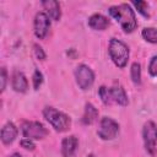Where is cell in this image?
<instances>
[{"label": "cell", "instance_id": "cell-18", "mask_svg": "<svg viewBox=\"0 0 157 157\" xmlns=\"http://www.w3.org/2000/svg\"><path fill=\"white\" fill-rule=\"evenodd\" d=\"M98 94L104 104H109L112 102V96H110V88H107L105 86H101L98 90Z\"/></svg>", "mask_w": 157, "mask_h": 157}, {"label": "cell", "instance_id": "cell-12", "mask_svg": "<svg viewBox=\"0 0 157 157\" xmlns=\"http://www.w3.org/2000/svg\"><path fill=\"white\" fill-rule=\"evenodd\" d=\"M12 88L16 92H26L28 88V81L23 72L15 71L12 75Z\"/></svg>", "mask_w": 157, "mask_h": 157}, {"label": "cell", "instance_id": "cell-7", "mask_svg": "<svg viewBox=\"0 0 157 157\" xmlns=\"http://www.w3.org/2000/svg\"><path fill=\"white\" fill-rule=\"evenodd\" d=\"M75 77L78 87L81 90H87L93 85L94 81V74L91 67H88L85 64H81L75 70Z\"/></svg>", "mask_w": 157, "mask_h": 157}, {"label": "cell", "instance_id": "cell-21", "mask_svg": "<svg viewBox=\"0 0 157 157\" xmlns=\"http://www.w3.org/2000/svg\"><path fill=\"white\" fill-rule=\"evenodd\" d=\"M148 72L151 76H157V55H155L148 64Z\"/></svg>", "mask_w": 157, "mask_h": 157}, {"label": "cell", "instance_id": "cell-14", "mask_svg": "<svg viewBox=\"0 0 157 157\" xmlns=\"http://www.w3.org/2000/svg\"><path fill=\"white\" fill-rule=\"evenodd\" d=\"M110 96H112V101L117 102L120 105H128V96L125 93V90L123 88V86L120 85H114L110 88Z\"/></svg>", "mask_w": 157, "mask_h": 157}, {"label": "cell", "instance_id": "cell-6", "mask_svg": "<svg viewBox=\"0 0 157 157\" xmlns=\"http://www.w3.org/2000/svg\"><path fill=\"white\" fill-rule=\"evenodd\" d=\"M119 132V124L108 117H103L99 121V128H98V136L102 140H113Z\"/></svg>", "mask_w": 157, "mask_h": 157}, {"label": "cell", "instance_id": "cell-15", "mask_svg": "<svg viewBox=\"0 0 157 157\" xmlns=\"http://www.w3.org/2000/svg\"><path fill=\"white\" fill-rule=\"evenodd\" d=\"M97 118H98V110H97V108L92 103H86V105H85V113H83V117H82V123L86 124V125H88V124H92Z\"/></svg>", "mask_w": 157, "mask_h": 157}, {"label": "cell", "instance_id": "cell-19", "mask_svg": "<svg viewBox=\"0 0 157 157\" xmlns=\"http://www.w3.org/2000/svg\"><path fill=\"white\" fill-rule=\"evenodd\" d=\"M32 81H33V87H34V90H38L39 86H40L42 82H43V75H42V72H40L39 70H36V71H34L33 77H32Z\"/></svg>", "mask_w": 157, "mask_h": 157}, {"label": "cell", "instance_id": "cell-4", "mask_svg": "<svg viewBox=\"0 0 157 157\" xmlns=\"http://www.w3.org/2000/svg\"><path fill=\"white\" fill-rule=\"evenodd\" d=\"M23 137L29 140H42L48 135L47 128L39 121H25L21 126Z\"/></svg>", "mask_w": 157, "mask_h": 157}, {"label": "cell", "instance_id": "cell-1", "mask_svg": "<svg viewBox=\"0 0 157 157\" xmlns=\"http://www.w3.org/2000/svg\"><path fill=\"white\" fill-rule=\"evenodd\" d=\"M109 15L119 22L120 27L123 28L124 32L131 33L136 27H137V21L135 17V12L131 9L130 5L128 4H120L117 6L109 7Z\"/></svg>", "mask_w": 157, "mask_h": 157}, {"label": "cell", "instance_id": "cell-11", "mask_svg": "<svg viewBox=\"0 0 157 157\" xmlns=\"http://www.w3.org/2000/svg\"><path fill=\"white\" fill-rule=\"evenodd\" d=\"M88 26L94 31H104L109 26V20L101 13H94L88 18Z\"/></svg>", "mask_w": 157, "mask_h": 157}, {"label": "cell", "instance_id": "cell-8", "mask_svg": "<svg viewBox=\"0 0 157 157\" xmlns=\"http://www.w3.org/2000/svg\"><path fill=\"white\" fill-rule=\"evenodd\" d=\"M50 27L49 16L45 12H38L34 17V34L37 38L43 39Z\"/></svg>", "mask_w": 157, "mask_h": 157}, {"label": "cell", "instance_id": "cell-23", "mask_svg": "<svg viewBox=\"0 0 157 157\" xmlns=\"http://www.w3.org/2000/svg\"><path fill=\"white\" fill-rule=\"evenodd\" d=\"M34 53H36V56H37L38 59H40V60H43V59L45 58V54H44L42 47H39L38 44H34Z\"/></svg>", "mask_w": 157, "mask_h": 157}, {"label": "cell", "instance_id": "cell-10", "mask_svg": "<svg viewBox=\"0 0 157 157\" xmlns=\"http://www.w3.org/2000/svg\"><path fill=\"white\" fill-rule=\"evenodd\" d=\"M17 136V128L13 123L7 121L1 129V141L5 145H10Z\"/></svg>", "mask_w": 157, "mask_h": 157}, {"label": "cell", "instance_id": "cell-22", "mask_svg": "<svg viewBox=\"0 0 157 157\" xmlns=\"http://www.w3.org/2000/svg\"><path fill=\"white\" fill-rule=\"evenodd\" d=\"M21 146L23 147V148H26V150H34V142L32 141V140H29V139H23V140H21Z\"/></svg>", "mask_w": 157, "mask_h": 157}, {"label": "cell", "instance_id": "cell-24", "mask_svg": "<svg viewBox=\"0 0 157 157\" xmlns=\"http://www.w3.org/2000/svg\"><path fill=\"white\" fill-rule=\"evenodd\" d=\"M6 78H7L6 70H5V67H1V76H0V80H1V92H4V90L6 87Z\"/></svg>", "mask_w": 157, "mask_h": 157}, {"label": "cell", "instance_id": "cell-3", "mask_svg": "<svg viewBox=\"0 0 157 157\" xmlns=\"http://www.w3.org/2000/svg\"><path fill=\"white\" fill-rule=\"evenodd\" d=\"M108 50H109V55H110V59L113 60V63L118 67H125V65L128 64V60H129L128 45L117 38H112L109 42Z\"/></svg>", "mask_w": 157, "mask_h": 157}, {"label": "cell", "instance_id": "cell-13", "mask_svg": "<svg viewBox=\"0 0 157 157\" xmlns=\"http://www.w3.org/2000/svg\"><path fill=\"white\" fill-rule=\"evenodd\" d=\"M43 7L47 10V15L49 16V18L54 20V21H58L61 16V11H60V5L58 1H54V0H47V1H43L42 2Z\"/></svg>", "mask_w": 157, "mask_h": 157}, {"label": "cell", "instance_id": "cell-16", "mask_svg": "<svg viewBox=\"0 0 157 157\" xmlns=\"http://www.w3.org/2000/svg\"><path fill=\"white\" fill-rule=\"evenodd\" d=\"M141 34L145 40L150 43H157V28H152V27L144 28Z\"/></svg>", "mask_w": 157, "mask_h": 157}, {"label": "cell", "instance_id": "cell-5", "mask_svg": "<svg viewBox=\"0 0 157 157\" xmlns=\"http://www.w3.org/2000/svg\"><path fill=\"white\" fill-rule=\"evenodd\" d=\"M145 148L150 155H155L157 146V125L153 121H146L142 129Z\"/></svg>", "mask_w": 157, "mask_h": 157}, {"label": "cell", "instance_id": "cell-25", "mask_svg": "<svg viewBox=\"0 0 157 157\" xmlns=\"http://www.w3.org/2000/svg\"><path fill=\"white\" fill-rule=\"evenodd\" d=\"M10 157H22V156H21L20 153H13V155H11Z\"/></svg>", "mask_w": 157, "mask_h": 157}, {"label": "cell", "instance_id": "cell-9", "mask_svg": "<svg viewBox=\"0 0 157 157\" xmlns=\"http://www.w3.org/2000/svg\"><path fill=\"white\" fill-rule=\"evenodd\" d=\"M78 146V140L74 135L67 136L61 142V153L63 157H76V150Z\"/></svg>", "mask_w": 157, "mask_h": 157}, {"label": "cell", "instance_id": "cell-17", "mask_svg": "<svg viewBox=\"0 0 157 157\" xmlns=\"http://www.w3.org/2000/svg\"><path fill=\"white\" fill-rule=\"evenodd\" d=\"M130 75H131V80L135 85H139L141 82V66H140V64L134 63L131 65Z\"/></svg>", "mask_w": 157, "mask_h": 157}, {"label": "cell", "instance_id": "cell-2", "mask_svg": "<svg viewBox=\"0 0 157 157\" xmlns=\"http://www.w3.org/2000/svg\"><path fill=\"white\" fill-rule=\"evenodd\" d=\"M43 115L47 121H49V124L59 132L66 131L67 129H70L71 125V119L69 115H66L65 113L53 108V107H45L43 110Z\"/></svg>", "mask_w": 157, "mask_h": 157}, {"label": "cell", "instance_id": "cell-20", "mask_svg": "<svg viewBox=\"0 0 157 157\" xmlns=\"http://www.w3.org/2000/svg\"><path fill=\"white\" fill-rule=\"evenodd\" d=\"M132 5L136 6L137 11H139L141 15H144V16H146V17L148 16V13H147V4H146L145 1H134Z\"/></svg>", "mask_w": 157, "mask_h": 157}]
</instances>
